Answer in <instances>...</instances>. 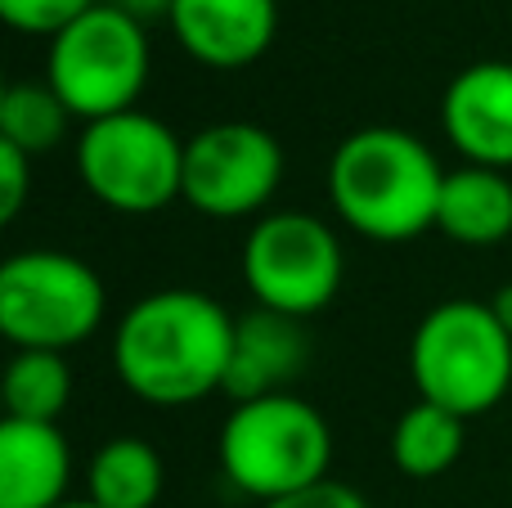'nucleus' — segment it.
Returning <instances> with one entry per match:
<instances>
[{
  "mask_svg": "<svg viewBox=\"0 0 512 508\" xmlns=\"http://www.w3.org/2000/svg\"><path fill=\"white\" fill-rule=\"evenodd\" d=\"M234 315L198 288H158L117 320V378L144 405H198L225 387Z\"/></svg>",
  "mask_w": 512,
  "mask_h": 508,
  "instance_id": "nucleus-1",
  "label": "nucleus"
},
{
  "mask_svg": "<svg viewBox=\"0 0 512 508\" xmlns=\"http://www.w3.org/2000/svg\"><path fill=\"white\" fill-rule=\"evenodd\" d=\"M441 185L436 153L400 126L351 131L328 158L333 212L373 243H409L432 230Z\"/></svg>",
  "mask_w": 512,
  "mask_h": 508,
  "instance_id": "nucleus-2",
  "label": "nucleus"
},
{
  "mask_svg": "<svg viewBox=\"0 0 512 508\" xmlns=\"http://www.w3.org/2000/svg\"><path fill=\"white\" fill-rule=\"evenodd\" d=\"M409 374L418 401L454 410L459 419L490 414L512 387V333L495 320L490 302H441L418 320Z\"/></svg>",
  "mask_w": 512,
  "mask_h": 508,
  "instance_id": "nucleus-3",
  "label": "nucleus"
},
{
  "mask_svg": "<svg viewBox=\"0 0 512 508\" xmlns=\"http://www.w3.org/2000/svg\"><path fill=\"white\" fill-rule=\"evenodd\" d=\"M221 468L243 495L283 500L324 482L333 464V432L310 401L292 392L243 401L221 428Z\"/></svg>",
  "mask_w": 512,
  "mask_h": 508,
  "instance_id": "nucleus-4",
  "label": "nucleus"
},
{
  "mask_svg": "<svg viewBox=\"0 0 512 508\" xmlns=\"http://www.w3.org/2000/svg\"><path fill=\"white\" fill-rule=\"evenodd\" d=\"M149 36L144 23L99 0L90 14L68 23L59 36H50L45 81L81 122L131 113L149 86Z\"/></svg>",
  "mask_w": 512,
  "mask_h": 508,
  "instance_id": "nucleus-5",
  "label": "nucleus"
},
{
  "mask_svg": "<svg viewBox=\"0 0 512 508\" xmlns=\"http://www.w3.org/2000/svg\"><path fill=\"white\" fill-rule=\"evenodd\" d=\"M104 279L59 248L14 252L0 266V333L18 351H68L104 324Z\"/></svg>",
  "mask_w": 512,
  "mask_h": 508,
  "instance_id": "nucleus-6",
  "label": "nucleus"
},
{
  "mask_svg": "<svg viewBox=\"0 0 512 508\" xmlns=\"http://www.w3.org/2000/svg\"><path fill=\"white\" fill-rule=\"evenodd\" d=\"M81 185L122 216H153L185 185V140L144 108L90 122L77 140Z\"/></svg>",
  "mask_w": 512,
  "mask_h": 508,
  "instance_id": "nucleus-7",
  "label": "nucleus"
},
{
  "mask_svg": "<svg viewBox=\"0 0 512 508\" xmlns=\"http://www.w3.org/2000/svg\"><path fill=\"white\" fill-rule=\"evenodd\" d=\"M346 275L333 225L310 212H274L252 225L243 243V284L256 306L306 320L337 297Z\"/></svg>",
  "mask_w": 512,
  "mask_h": 508,
  "instance_id": "nucleus-8",
  "label": "nucleus"
},
{
  "mask_svg": "<svg viewBox=\"0 0 512 508\" xmlns=\"http://www.w3.org/2000/svg\"><path fill=\"white\" fill-rule=\"evenodd\" d=\"M283 180V149L256 122H216L185 140V198L194 212L239 221L261 212Z\"/></svg>",
  "mask_w": 512,
  "mask_h": 508,
  "instance_id": "nucleus-9",
  "label": "nucleus"
},
{
  "mask_svg": "<svg viewBox=\"0 0 512 508\" xmlns=\"http://www.w3.org/2000/svg\"><path fill=\"white\" fill-rule=\"evenodd\" d=\"M445 140L472 162V167H512V63L481 59L468 63L445 86L441 99Z\"/></svg>",
  "mask_w": 512,
  "mask_h": 508,
  "instance_id": "nucleus-10",
  "label": "nucleus"
},
{
  "mask_svg": "<svg viewBox=\"0 0 512 508\" xmlns=\"http://www.w3.org/2000/svg\"><path fill=\"white\" fill-rule=\"evenodd\" d=\"M167 23L194 63L239 72L270 50L279 32V0H176Z\"/></svg>",
  "mask_w": 512,
  "mask_h": 508,
  "instance_id": "nucleus-11",
  "label": "nucleus"
},
{
  "mask_svg": "<svg viewBox=\"0 0 512 508\" xmlns=\"http://www.w3.org/2000/svg\"><path fill=\"white\" fill-rule=\"evenodd\" d=\"M306 360H310V338H306V329H301V320L256 306V311L234 320L230 374H225L221 392L230 396L234 405L261 401V396H279L301 378Z\"/></svg>",
  "mask_w": 512,
  "mask_h": 508,
  "instance_id": "nucleus-12",
  "label": "nucleus"
},
{
  "mask_svg": "<svg viewBox=\"0 0 512 508\" xmlns=\"http://www.w3.org/2000/svg\"><path fill=\"white\" fill-rule=\"evenodd\" d=\"M72 450L59 423H0V508L68 504Z\"/></svg>",
  "mask_w": 512,
  "mask_h": 508,
  "instance_id": "nucleus-13",
  "label": "nucleus"
},
{
  "mask_svg": "<svg viewBox=\"0 0 512 508\" xmlns=\"http://www.w3.org/2000/svg\"><path fill=\"white\" fill-rule=\"evenodd\" d=\"M436 230L463 248H495L512 234V180L495 167L445 171Z\"/></svg>",
  "mask_w": 512,
  "mask_h": 508,
  "instance_id": "nucleus-14",
  "label": "nucleus"
},
{
  "mask_svg": "<svg viewBox=\"0 0 512 508\" xmlns=\"http://www.w3.org/2000/svg\"><path fill=\"white\" fill-rule=\"evenodd\" d=\"M162 495V459L149 441L113 437L86 468V500L99 508H153Z\"/></svg>",
  "mask_w": 512,
  "mask_h": 508,
  "instance_id": "nucleus-15",
  "label": "nucleus"
},
{
  "mask_svg": "<svg viewBox=\"0 0 512 508\" xmlns=\"http://www.w3.org/2000/svg\"><path fill=\"white\" fill-rule=\"evenodd\" d=\"M454 410H441L432 401L409 405L396 419V432H391V459L405 477L414 482H427V477H441L459 464L463 446H468V432Z\"/></svg>",
  "mask_w": 512,
  "mask_h": 508,
  "instance_id": "nucleus-16",
  "label": "nucleus"
},
{
  "mask_svg": "<svg viewBox=\"0 0 512 508\" xmlns=\"http://www.w3.org/2000/svg\"><path fill=\"white\" fill-rule=\"evenodd\" d=\"M5 419L59 423L72 401V369L59 351H18L5 365Z\"/></svg>",
  "mask_w": 512,
  "mask_h": 508,
  "instance_id": "nucleus-17",
  "label": "nucleus"
},
{
  "mask_svg": "<svg viewBox=\"0 0 512 508\" xmlns=\"http://www.w3.org/2000/svg\"><path fill=\"white\" fill-rule=\"evenodd\" d=\"M68 104L54 95V86H36V81H9L0 90V140L23 149L27 158L59 149L68 135Z\"/></svg>",
  "mask_w": 512,
  "mask_h": 508,
  "instance_id": "nucleus-18",
  "label": "nucleus"
},
{
  "mask_svg": "<svg viewBox=\"0 0 512 508\" xmlns=\"http://www.w3.org/2000/svg\"><path fill=\"white\" fill-rule=\"evenodd\" d=\"M99 0H0V18L27 36H59L68 23L90 14Z\"/></svg>",
  "mask_w": 512,
  "mask_h": 508,
  "instance_id": "nucleus-19",
  "label": "nucleus"
},
{
  "mask_svg": "<svg viewBox=\"0 0 512 508\" xmlns=\"http://www.w3.org/2000/svg\"><path fill=\"white\" fill-rule=\"evenodd\" d=\"M32 158L23 149L0 140V221H18L27 203V189H32Z\"/></svg>",
  "mask_w": 512,
  "mask_h": 508,
  "instance_id": "nucleus-20",
  "label": "nucleus"
},
{
  "mask_svg": "<svg viewBox=\"0 0 512 508\" xmlns=\"http://www.w3.org/2000/svg\"><path fill=\"white\" fill-rule=\"evenodd\" d=\"M265 508H369V500H364L355 486L324 477V482L306 486V491H292V495H283V500H270Z\"/></svg>",
  "mask_w": 512,
  "mask_h": 508,
  "instance_id": "nucleus-21",
  "label": "nucleus"
},
{
  "mask_svg": "<svg viewBox=\"0 0 512 508\" xmlns=\"http://www.w3.org/2000/svg\"><path fill=\"white\" fill-rule=\"evenodd\" d=\"M104 5L131 14L135 23H153V18H171V5H176V0H104Z\"/></svg>",
  "mask_w": 512,
  "mask_h": 508,
  "instance_id": "nucleus-22",
  "label": "nucleus"
},
{
  "mask_svg": "<svg viewBox=\"0 0 512 508\" xmlns=\"http://www.w3.org/2000/svg\"><path fill=\"white\" fill-rule=\"evenodd\" d=\"M490 311H495V320L512 333V284H504L495 297H490Z\"/></svg>",
  "mask_w": 512,
  "mask_h": 508,
  "instance_id": "nucleus-23",
  "label": "nucleus"
},
{
  "mask_svg": "<svg viewBox=\"0 0 512 508\" xmlns=\"http://www.w3.org/2000/svg\"><path fill=\"white\" fill-rule=\"evenodd\" d=\"M59 508H99V504H90V500H68V504H59Z\"/></svg>",
  "mask_w": 512,
  "mask_h": 508,
  "instance_id": "nucleus-24",
  "label": "nucleus"
}]
</instances>
